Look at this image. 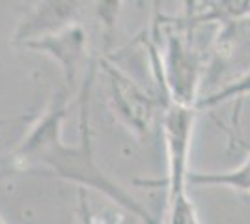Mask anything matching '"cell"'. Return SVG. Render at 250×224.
I'll return each instance as SVG.
<instances>
[{
  "label": "cell",
  "mask_w": 250,
  "mask_h": 224,
  "mask_svg": "<svg viewBox=\"0 0 250 224\" xmlns=\"http://www.w3.org/2000/svg\"><path fill=\"white\" fill-rule=\"evenodd\" d=\"M24 47L52 56L62 65L67 84H75L79 75H86L95 64L88 60V34L81 22L69 24L58 32L24 43Z\"/></svg>",
  "instance_id": "4"
},
{
  "label": "cell",
  "mask_w": 250,
  "mask_h": 224,
  "mask_svg": "<svg viewBox=\"0 0 250 224\" xmlns=\"http://www.w3.org/2000/svg\"><path fill=\"white\" fill-rule=\"evenodd\" d=\"M83 4L79 2H42L15 30L13 41L28 43L62 30L69 24L79 22Z\"/></svg>",
  "instance_id": "5"
},
{
  "label": "cell",
  "mask_w": 250,
  "mask_h": 224,
  "mask_svg": "<svg viewBox=\"0 0 250 224\" xmlns=\"http://www.w3.org/2000/svg\"><path fill=\"white\" fill-rule=\"evenodd\" d=\"M97 67L106 81L110 108L118 120L136 135H146L153 125L161 101L151 97L136 81L124 73L118 65L103 56Z\"/></svg>",
  "instance_id": "2"
},
{
  "label": "cell",
  "mask_w": 250,
  "mask_h": 224,
  "mask_svg": "<svg viewBox=\"0 0 250 224\" xmlns=\"http://www.w3.org/2000/svg\"><path fill=\"white\" fill-rule=\"evenodd\" d=\"M247 94H250V71L247 75H243L239 81H235L233 84L224 86V88H220L219 92H215V94H211V96L198 99L196 108H198V110H204V108L217 107V105L224 103V101H228V99L243 97V96H247Z\"/></svg>",
  "instance_id": "8"
},
{
  "label": "cell",
  "mask_w": 250,
  "mask_h": 224,
  "mask_svg": "<svg viewBox=\"0 0 250 224\" xmlns=\"http://www.w3.org/2000/svg\"><path fill=\"white\" fill-rule=\"evenodd\" d=\"M161 224H200L198 211L187 189L176 192H167L165 217Z\"/></svg>",
  "instance_id": "7"
},
{
  "label": "cell",
  "mask_w": 250,
  "mask_h": 224,
  "mask_svg": "<svg viewBox=\"0 0 250 224\" xmlns=\"http://www.w3.org/2000/svg\"><path fill=\"white\" fill-rule=\"evenodd\" d=\"M0 224H6V223H4V221H2V219H0Z\"/></svg>",
  "instance_id": "10"
},
{
  "label": "cell",
  "mask_w": 250,
  "mask_h": 224,
  "mask_svg": "<svg viewBox=\"0 0 250 224\" xmlns=\"http://www.w3.org/2000/svg\"><path fill=\"white\" fill-rule=\"evenodd\" d=\"M79 219H81V224H97L94 219V213H92V209H90L88 196H86V191H84V189L79 191Z\"/></svg>",
  "instance_id": "9"
},
{
  "label": "cell",
  "mask_w": 250,
  "mask_h": 224,
  "mask_svg": "<svg viewBox=\"0 0 250 224\" xmlns=\"http://www.w3.org/2000/svg\"><path fill=\"white\" fill-rule=\"evenodd\" d=\"M159 101L163 110V137L168 161V174L165 182L167 192L183 191L188 187V153L198 108L181 107L170 99Z\"/></svg>",
  "instance_id": "3"
},
{
  "label": "cell",
  "mask_w": 250,
  "mask_h": 224,
  "mask_svg": "<svg viewBox=\"0 0 250 224\" xmlns=\"http://www.w3.org/2000/svg\"><path fill=\"white\" fill-rule=\"evenodd\" d=\"M95 69L97 62L86 73V77H83L81 92L77 97L81 131L79 142L69 146L62 139V123L69 108V94L63 88L52 96L47 108L8 155L6 163L0 166V178L8 174H43L60 178L83 189H94L144 224H157L146 207L131 192L125 191L120 183L108 178L95 161L90 125V94Z\"/></svg>",
  "instance_id": "1"
},
{
  "label": "cell",
  "mask_w": 250,
  "mask_h": 224,
  "mask_svg": "<svg viewBox=\"0 0 250 224\" xmlns=\"http://www.w3.org/2000/svg\"><path fill=\"white\" fill-rule=\"evenodd\" d=\"M249 149L247 161L237 166L235 170L228 172H190L188 174V185L196 187H228L235 191L250 192V144H245Z\"/></svg>",
  "instance_id": "6"
}]
</instances>
